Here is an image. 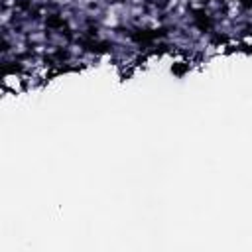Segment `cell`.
I'll list each match as a JSON object with an SVG mask.
<instances>
[{"mask_svg":"<svg viewBox=\"0 0 252 252\" xmlns=\"http://www.w3.org/2000/svg\"><path fill=\"white\" fill-rule=\"evenodd\" d=\"M2 89H4L6 93H12V94H22V93H28L24 73H20V71H10V73H4V77H2Z\"/></svg>","mask_w":252,"mask_h":252,"instance_id":"6da1fadb","label":"cell"}]
</instances>
